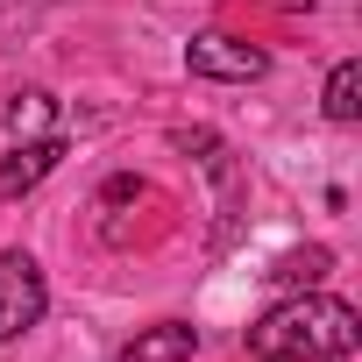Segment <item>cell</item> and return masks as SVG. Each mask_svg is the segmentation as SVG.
Returning a JSON list of instances; mask_svg holds the SVG:
<instances>
[{"label": "cell", "mask_w": 362, "mask_h": 362, "mask_svg": "<svg viewBox=\"0 0 362 362\" xmlns=\"http://www.w3.org/2000/svg\"><path fill=\"white\" fill-rule=\"evenodd\" d=\"M263 362H284V355H263Z\"/></svg>", "instance_id": "obj_9"}, {"label": "cell", "mask_w": 362, "mask_h": 362, "mask_svg": "<svg viewBox=\"0 0 362 362\" xmlns=\"http://www.w3.org/2000/svg\"><path fill=\"white\" fill-rule=\"evenodd\" d=\"M320 107H327V121H355V114H362V64H355V57L327 71V100H320Z\"/></svg>", "instance_id": "obj_6"}, {"label": "cell", "mask_w": 362, "mask_h": 362, "mask_svg": "<svg viewBox=\"0 0 362 362\" xmlns=\"http://www.w3.org/2000/svg\"><path fill=\"white\" fill-rule=\"evenodd\" d=\"M64 163V135L50 128V135H22L8 156H0V199H22V192H36L43 177Z\"/></svg>", "instance_id": "obj_4"}, {"label": "cell", "mask_w": 362, "mask_h": 362, "mask_svg": "<svg viewBox=\"0 0 362 362\" xmlns=\"http://www.w3.org/2000/svg\"><path fill=\"white\" fill-rule=\"evenodd\" d=\"M43 305H50V291H43L36 256L8 249V256H0V348H8V341H22V334L43 320Z\"/></svg>", "instance_id": "obj_2"}, {"label": "cell", "mask_w": 362, "mask_h": 362, "mask_svg": "<svg viewBox=\"0 0 362 362\" xmlns=\"http://www.w3.org/2000/svg\"><path fill=\"white\" fill-rule=\"evenodd\" d=\"M270 277H277V284H320V277H327V249H291V256H277Z\"/></svg>", "instance_id": "obj_7"}, {"label": "cell", "mask_w": 362, "mask_h": 362, "mask_svg": "<svg viewBox=\"0 0 362 362\" xmlns=\"http://www.w3.org/2000/svg\"><path fill=\"white\" fill-rule=\"evenodd\" d=\"M185 71H192V78H221V86H249V78L270 71V57H263L256 43H242V36L206 29V36L185 43Z\"/></svg>", "instance_id": "obj_3"}, {"label": "cell", "mask_w": 362, "mask_h": 362, "mask_svg": "<svg viewBox=\"0 0 362 362\" xmlns=\"http://www.w3.org/2000/svg\"><path fill=\"white\" fill-rule=\"evenodd\" d=\"M8 128H15V135H29V128H50V93H22V100L8 107Z\"/></svg>", "instance_id": "obj_8"}, {"label": "cell", "mask_w": 362, "mask_h": 362, "mask_svg": "<svg viewBox=\"0 0 362 362\" xmlns=\"http://www.w3.org/2000/svg\"><path fill=\"white\" fill-rule=\"evenodd\" d=\"M192 348H199V334L185 320H156L121 348V362H192Z\"/></svg>", "instance_id": "obj_5"}, {"label": "cell", "mask_w": 362, "mask_h": 362, "mask_svg": "<svg viewBox=\"0 0 362 362\" xmlns=\"http://www.w3.org/2000/svg\"><path fill=\"white\" fill-rule=\"evenodd\" d=\"M249 348L256 355H284V362H341L362 348V313L334 291H298L284 305H270L256 327H249Z\"/></svg>", "instance_id": "obj_1"}]
</instances>
